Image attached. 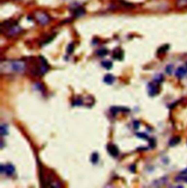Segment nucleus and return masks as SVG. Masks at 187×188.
Segmentation results:
<instances>
[{
  "instance_id": "f257e3e1",
  "label": "nucleus",
  "mask_w": 187,
  "mask_h": 188,
  "mask_svg": "<svg viewBox=\"0 0 187 188\" xmlns=\"http://www.w3.org/2000/svg\"><path fill=\"white\" fill-rule=\"evenodd\" d=\"M26 69V64L22 61H10L5 62L1 64V72H23Z\"/></svg>"
},
{
  "instance_id": "f03ea898",
  "label": "nucleus",
  "mask_w": 187,
  "mask_h": 188,
  "mask_svg": "<svg viewBox=\"0 0 187 188\" xmlns=\"http://www.w3.org/2000/svg\"><path fill=\"white\" fill-rule=\"evenodd\" d=\"M35 16H36V18H37V20L38 21V22H39L40 24H42V25H45V24H47L49 22V21H50L49 16H48L46 13H42V12L37 13L36 15H35Z\"/></svg>"
},
{
  "instance_id": "7ed1b4c3",
  "label": "nucleus",
  "mask_w": 187,
  "mask_h": 188,
  "mask_svg": "<svg viewBox=\"0 0 187 188\" xmlns=\"http://www.w3.org/2000/svg\"><path fill=\"white\" fill-rule=\"evenodd\" d=\"M107 149H108V153L113 157H116L119 154V150L118 147L114 144L108 145L107 147Z\"/></svg>"
},
{
  "instance_id": "20e7f679",
  "label": "nucleus",
  "mask_w": 187,
  "mask_h": 188,
  "mask_svg": "<svg viewBox=\"0 0 187 188\" xmlns=\"http://www.w3.org/2000/svg\"><path fill=\"white\" fill-rule=\"evenodd\" d=\"M148 94L150 96H152V97L155 96L158 93V89H157L156 86L153 83H150L148 84Z\"/></svg>"
},
{
  "instance_id": "39448f33",
  "label": "nucleus",
  "mask_w": 187,
  "mask_h": 188,
  "mask_svg": "<svg viewBox=\"0 0 187 188\" xmlns=\"http://www.w3.org/2000/svg\"><path fill=\"white\" fill-rule=\"evenodd\" d=\"M187 74V70H186L183 67H180L177 69L175 72V76L178 78H184Z\"/></svg>"
},
{
  "instance_id": "423d86ee",
  "label": "nucleus",
  "mask_w": 187,
  "mask_h": 188,
  "mask_svg": "<svg viewBox=\"0 0 187 188\" xmlns=\"http://www.w3.org/2000/svg\"><path fill=\"white\" fill-rule=\"evenodd\" d=\"M124 57V53L123 51L121 50L120 48H116L114 52H113V58L116 59H119L121 60Z\"/></svg>"
},
{
  "instance_id": "0eeeda50",
  "label": "nucleus",
  "mask_w": 187,
  "mask_h": 188,
  "mask_svg": "<svg viewBox=\"0 0 187 188\" xmlns=\"http://www.w3.org/2000/svg\"><path fill=\"white\" fill-rule=\"evenodd\" d=\"M115 81V77L111 75V74H108L104 77V82L106 83L107 84H113V82Z\"/></svg>"
},
{
  "instance_id": "6e6552de",
  "label": "nucleus",
  "mask_w": 187,
  "mask_h": 188,
  "mask_svg": "<svg viewBox=\"0 0 187 188\" xmlns=\"http://www.w3.org/2000/svg\"><path fill=\"white\" fill-rule=\"evenodd\" d=\"M5 172L8 176H11L15 172V167L11 164H8L5 166Z\"/></svg>"
},
{
  "instance_id": "1a4fd4ad",
  "label": "nucleus",
  "mask_w": 187,
  "mask_h": 188,
  "mask_svg": "<svg viewBox=\"0 0 187 188\" xmlns=\"http://www.w3.org/2000/svg\"><path fill=\"white\" fill-rule=\"evenodd\" d=\"M180 141V138L179 136H175V137H173L172 138H171V140L169 142V145L170 146H175L178 143H179Z\"/></svg>"
},
{
  "instance_id": "9d476101",
  "label": "nucleus",
  "mask_w": 187,
  "mask_h": 188,
  "mask_svg": "<svg viewBox=\"0 0 187 188\" xmlns=\"http://www.w3.org/2000/svg\"><path fill=\"white\" fill-rule=\"evenodd\" d=\"M21 31V29L18 27H13L10 30H9V35H14L18 34Z\"/></svg>"
},
{
  "instance_id": "9b49d317",
  "label": "nucleus",
  "mask_w": 187,
  "mask_h": 188,
  "mask_svg": "<svg viewBox=\"0 0 187 188\" xmlns=\"http://www.w3.org/2000/svg\"><path fill=\"white\" fill-rule=\"evenodd\" d=\"M102 65L107 70H110L113 67V63L110 61H104L102 62Z\"/></svg>"
},
{
  "instance_id": "f8f14e48",
  "label": "nucleus",
  "mask_w": 187,
  "mask_h": 188,
  "mask_svg": "<svg viewBox=\"0 0 187 188\" xmlns=\"http://www.w3.org/2000/svg\"><path fill=\"white\" fill-rule=\"evenodd\" d=\"M85 10H84L83 8H80L77 9V10L75 11V15L76 17H80V16H83V15L85 14Z\"/></svg>"
},
{
  "instance_id": "ddd939ff",
  "label": "nucleus",
  "mask_w": 187,
  "mask_h": 188,
  "mask_svg": "<svg viewBox=\"0 0 187 188\" xmlns=\"http://www.w3.org/2000/svg\"><path fill=\"white\" fill-rule=\"evenodd\" d=\"M108 53V50L105 49V48H101V49H100L97 51V54L100 56H104L107 55Z\"/></svg>"
},
{
  "instance_id": "4468645a",
  "label": "nucleus",
  "mask_w": 187,
  "mask_h": 188,
  "mask_svg": "<svg viewBox=\"0 0 187 188\" xmlns=\"http://www.w3.org/2000/svg\"><path fill=\"white\" fill-rule=\"evenodd\" d=\"M91 160L93 163H97L99 160V155L97 152H94L92 154V156H91Z\"/></svg>"
},
{
  "instance_id": "2eb2a0df",
  "label": "nucleus",
  "mask_w": 187,
  "mask_h": 188,
  "mask_svg": "<svg viewBox=\"0 0 187 188\" xmlns=\"http://www.w3.org/2000/svg\"><path fill=\"white\" fill-rule=\"evenodd\" d=\"M0 132H1L2 135H8V126H6V125H2L1 127H0Z\"/></svg>"
},
{
  "instance_id": "dca6fc26",
  "label": "nucleus",
  "mask_w": 187,
  "mask_h": 188,
  "mask_svg": "<svg viewBox=\"0 0 187 188\" xmlns=\"http://www.w3.org/2000/svg\"><path fill=\"white\" fill-rule=\"evenodd\" d=\"M169 49V45H164L162 47H160L158 50V54H164Z\"/></svg>"
},
{
  "instance_id": "f3484780",
  "label": "nucleus",
  "mask_w": 187,
  "mask_h": 188,
  "mask_svg": "<svg viewBox=\"0 0 187 188\" xmlns=\"http://www.w3.org/2000/svg\"><path fill=\"white\" fill-rule=\"evenodd\" d=\"M178 5L179 7H184L187 5V0H178Z\"/></svg>"
},
{
  "instance_id": "a211bd4d",
  "label": "nucleus",
  "mask_w": 187,
  "mask_h": 188,
  "mask_svg": "<svg viewBox=\"0 0 187 188\" xmlns=\"http://www.w3.org/2000/svg\"><path fill=\"white\" fill-rule=\"evenodd\" d=\"M67 51L68 54H72V52L74 51V44L73 43H70L67 49Z\"/></svg>"
},
{
  "instance_id": "6ab92c4d",
  "label": "nucleus",
  "mask_w": 187,
  "mask_h": 188,
  "mask_svg": "<svg viewBox=\"0 0 187 188\" xmlns=\"http://www.w3.org/2000/svg\"><path fill=\"white\" fill-rule=\"evenodd\" d=\"M136 135L140 138H142V139H148V135H146L145 133H137Z\"/></svg>"
},
{
  "instance_id": "aec40b11",
  "label": "nucleus",
  "mask_w": 187,
  "mask_h": 188,
  "mask_svg": "<svg viewBox=\"0 0 187 188\" xmlns=\"http://www.w3.org/2000/svg\"><path fill=\"white\" fill-rule=\"evenodd\" d=\"M172 68H173V66L172 64H169L168 66H167L166 67V72L169 75H170L172 72Z\"/></svg>"
},
{
  "instance_id": "412c9836",
  "label": "nucleus",
  "mask_w": 187,
  "mask_h": 188,
  "mask_svg": "<svg viewBox=\"0 0 187 188\" xmlns=\"http://www.w3.org/2000/svg\"><path fill=\"white\" fill-rule=\"evenodd\" d=\"M163 80H164V78H163V75H156V77L155 78V81H156V82H158V83L162 82Z\"/></svg>"
},
{
  "instance_id": "4be33fe9",
  "label": "nucleus",
  "mask_w": 187,
  "mask_h": 188,
  "mask_svg": "<svg viewBox=\"0 0 187 188\" xmlns=\"http://www.w3.org/2000/svg\"><path fill=\"white\" fill-rule=\"evenodd\" d=\"M149 145L151 146V148L153 149L155 146H156V142H155V140L154 139H151L150 141H149Z\"/></svg>"
},
{
  "instance_id": "5701e85b",
  "label": "nucleus",
  "mask_w": 187,
  "mask_h": 188,
  "mask_svg": "<svg viewBox=\"0 0 187 188\" xmlns=\"http://www.w3.org/2000/svg\"><path fill=\"white\" fill-rule=\"evenodd\" d=\"M119 108L113 107V108H111V113H112L113 115H116V114L119 112Z\"/></svg>"
},
{
  "instance_id": "b1692460",
  "label": "nucleus",
  "mask_w": 187,
  "mask_h": 188,
  "mask_svg": "<svg viewBox=\"0 0 187 188\" xmlns=\"http://www.w3.org/2000/svg\"><path fill=\"white\" fill-rule=\"evenodd\" d=\"M82 101H81V100H80V99H77L74 103H73V105L74 106H81L82 105Z\"/></svg>"
},
{
  "instance_id": "393cba45",
  "label": "nucleus",
  "mask_w": 187,
  "mask_h": 188,
  "mask_svg": "<svg viewBox=\"0 0 187 188\" xmlns=\"http://www.w3.org/2000/svg\"><path fill=\"white\" fill-rule=\"evenodd\" d=\"M133 126H134V128L137 130L139 128V126H140V122H137V121H135L134 122V124H133Z\"/></svg>"
},
{
  "instance_id": "a878e982",
  "label": "nucleus",
  "mask_w": 187,
  "mask_h": 188,
  "mask_svg": "<svg viewBox=\"0 0 187 188\" xmlns=\"http://www.w3.org/2000/svg\"><path fill=\"white\" fill-rule=\"evenodd\" d=\"M183 172H184V173H187V168H186V170H185Z\"/></svg>"
},
{
  "instance_id": "bb28decb",
  "label": "nucleus",
  "mask_w": 187,
  "mask_h": 188,
  "mask_svg": "<svg viewBox=\"0 0 187 188\" xmlns=\"http://www.w3.org/2000/svg\"><path fill=\"white\" fill-rule=\"evenodd\" d=\"M185 181H186L187 182V176H186V177L185 178Z\"/></svg>"
},
{
  "instance_id": "cd10ccee",
  "label": "nucleus",
  "mask_w": 187,
  "mask_h": 188,
  "mask_svg": "<svg viewBox=\"0 0 187 188\" xmlns=\"http://www.w3.org/2000/svg\"><path fill=\"white\" fill-rule=\"evenodd\" d=\"M186 67H187V64H186Z\"/></svg>"
}]
</instances>
